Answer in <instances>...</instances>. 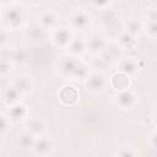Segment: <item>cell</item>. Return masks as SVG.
Returning <instances> with one entry per match:
<instances>
[{"label": "cell", "instance_id": "obj_1", "mask_svg": "<svg viewBox=\"0 0 157 157\" xmlns=\"http://www.w3.org/2000/svg\"><path fill=\"white\" fill-rule=\"evenodd\" d=\"M56 70L58 74L64 80L82 81V82L91 72L90 66L81 59V56H74L70 54L64 55L58 60Z\"/></svg>", "mask_w": 157, "mask_h": 157}, {"label": "cell", "instance_id": "obj_2", "mask_svg": "<svg viewBox=\"0 0 157 157\" xmlns=\"http://www.w3.org/2000/svg\"><path fill=\"white\" fill-rule=\"evenodd\" d=\"M0 20L4 28L9 31H16L23 26L26 21V11L23 6L17 4L4 6L0 12Z\"/></svg>", "mask_w": 157, "mask_h": 157}, {"label": "cell", "instance_id": "obj_3", "mask_svg": "<svg viewBox=\"0 0 157 157\" xmlns=\"http://www.w3.org/2000/svg\"><path fill=\"white\" fill-rule=\"evenodd\" d=\"M85 87L91 94H102L109 87L108 76L102 71H91L83 81Z\"/></svg>", "mask_w": 157, "mask_h": 157}, {"label": "cell", "instance_id": "obj_4", "mask_svg": "<svg viewBox=\"0 0 157 157\" xmlns=\"http://www.w3.org/2000/svg\"><path fill=\"white\" fill-rule=\"evenodd\" d=\"M67 21H69V27L72 31H86L93 23V18L91 13L83 9L72 10L67 17Z\"/></svg>", "mask_w": 157, "mask_h": 157}, {"label": "cell", "instance_id": "obj_5", "mask_svg": "<svg viewBox=\"0 0 157 157\" xmlns=\"http://www.w3.org/2000/svg\"><path fill=\"white\" fill-rule=\"evenodd\" d=\"M74 31L70 27H55L49 32V39L52 44L60 49H66L74 38Z\"/></svg>", "mask_w": 157, "mask_h": 157}, {"label": "cell", "instance_id": "obj_6", "mask_svg": "<svg viewBox=\"0 0 157 157\" xmlns=\"http://www.w3.org/2000/svg\"><path fill=\"white\" fill-rule=\"evenodd\" d=\"M113 101H114L115 105L118 108H120L121 110H131L132 108L136 107L139 97L135 93V91H132L131 88H128L124 91L115 92Z\"/></svg>", "mask_w": 157, "mask_h": 157}, {"label": "cell", "instance_id": "obj_7", "mask_svg": "<svg viewBox=\"0 0 157 157\" xmlns=\"http://www.w3.org/2000/svg\"><path fill=\"white\" fill-rule=\"evenodd\" d=\"M23 34L26 39L33 44H43L47 39H49V32L45 31L39 23L33 22L25 27Z\"/></svg>", "mask_w": 157, "mask_h": 157}, {"label": "cell", "instance_id": "obj_8", "mask_svg": "<svg viewBox=\"0 0 157 157\" xmlns=\"http://www.w3.org/2000/svg\"><path fill=\"white\" fill-rule=\"evenodd\" d=\"M58 98L63 105L74 107L80 101V91L72 85H65L59 90Z\"/></svg>", "mask_w": 157, "mask_h": 157}, {"label": "cell", "instance_id": "obj_9", "mask_svg": "<svg viewBox=\"0 0 157 157\" xmlns=\"http://www.w3.org/2000/svg\"><path fill=\"white\" fill-rule=\"evenodd\" d=\"M54 151V142L49 136L44 134L36 137L34 144L32 146V152L36 156H49Z\"/></svg>", "mask_w": 157, "mask_h": 157}, {"label": "cell", "instance_id": "obj_10", "mask_svg": "<svg viewBox=\"0 0 157 157\" xmlns=\"http://www.w3.org/2000/svg\"><path fill=\"white\" fill-rule=\"evenodd\" d=\"M108 45V39L103 34H98V33H93L88 37V39L86 40V48L87 52H90L93 55H98L102 52H104V49Z\"/></svg>", "mask_w": 157, "mask_h": 157}, {"label": "cell", "instance_id": "obj_11", "mask_svg": "<svg viewBox=\"0 0 157 157\" xmlns=\"http://www.w3.org/2000/svg\"><path fill=\"white\" fill-rule=\"evenodd\" d=\"M108 85H109V87L114 92L124 91V90L130 88V86H131V77L129 75L121 72V71H117L110 77H108Z\"/></svg>", "mask_w": 157, "mask_h": 157}, {"label": "cell", "instance_id": "obj_12", "mask_svg": "<svg viewBox=\"0 0 157 157\" xmlns=\"http://www.w3.org/2000/svg\"><path fill=\"white\" fill-rule=\"evenodd\" d=\"M15 88H17L23 96L32 92L34 88V80L28 74H18L12 77V81L10 82Z\"/></svg>", "mask_w": 157, "mask_h": 157}, {"label": "cell", "instance_id": "obj_13", "mask_svg": "<svg viewBox=\"0 0 157 157\" xmlns=\"http://www.w3.org/2000/svg\"><path fill=\"white\" fill-rule=\"evenodd\" d=\"M37 23H39L45 31L50 32L52 29H54L55 27H58L59 15H58V12L55 10H45V11H42L38 15Z\"/></svg>", "mask_w": 157, "mask_h": 157}, {"label": "cell", "instance_id": "obj_14", "mask_svg": "<svg viewBox=\"0 0 157 157\" xmlns=\"http://www.w3.org/2000/svg\"><path fill=\"white\" fill-rule=\"evenodd\" d=\"M124 31V22L120 18L114 17L104 21V32L107 38L117 39Z\"/></svg>", "mask_w": 157, "mask_h": 157}, {"label": "cell", "instance_id": "obj_15", "mask_svg": "<svg viewBox=\"0 0 157 157\" xmlns=\"http://www.w3.org/2000/svg\"><path fill=\"white\" fill-rule=\"evenodd\" d=\"M139 69H140L139 61L132 56H125L118 63V71L129 75L131 78L139 74Z\"/></svg>", "mask_w": 157, "mask_h": 157}, {"label": "cell", "instance_id": "obj_16", "mask_svg": "<svg viewBox=\"0 0 157 157\" xmlns=\"http://www.w3.org/2000/svg\"><path fill=\"white\" fill-rule=\"evenodd\" d=\"M6 115L9 117V119L11 121H15V123L26 121V119L28 118V108L25 103L18 102V103L9 107V110H7Z\"/></svg>", "mask_w": 157, "mask_h": 157}, {"label": "cell", "instance_id": "obj_17", "mask_svg": "<svg viewBox=\"0 0 157 157\" xmlns=\"http://www.w3.org/2000/svg\"><path fill=\"white\" fill-rule=\"evenodd\" d=\"M22 97H23V94H22L17 88H15L12 85H9V86L1 92V96H0L2 103H4L7 108L11 107V105H13V104H16V103H18V102H21V98H22Z\"/></svg>", "mask_w": 157, "mask_h": 157}, {"label": "cell", "instance_id": "obj_18", "mask_svg": "<svg viewBox=\"0 0 157 157\" xmlns=\"http://www.w3.org/2000/svg\"><path fill=\"white\" fill-rule=\"evenodd\" d=\"M26 131H28L34 137H38L45 131V121L42 118H27L26 119Z\"/></svg>", "mask_w": 157, "mask_h": 157}, {"label": "cell", "instance_id": "obj_19", "mask_svg": "<svg viewBox=\"0 0 157 157\" xmlns=\"http://www.w3.org/2000/svg\"><path fill=\"white\" fill-rule=\"evenodd\" d=\"M124 29L132 37L137 38L144 32V22L136 17H131L124 22Z\"/></svg>", "mask_w": 157, "mask_h": 157}, {"label": "cell", "instance_id": "obj_20", "mask_svg": "<svg viewBox=\"0 0 157 157\" xmlns=\"http://www.w3.org/2000/svg\"><path fill=\"white\" fill-rule=\"evenodd\" d=\"M66 50L69 52L70 55H74V56H81V55H83V54L87 52V48H86V40H85L83 38L74 37L72 40L70 42V44L67 45Z\"/></svg>", "mask_w": 157, "mask_h": 157}, {"label": "cell", "instance_id": "obj_21", "mask_svg": "<svg viewBox=\"0 0 157 157\" xmlns=\"http://www.w3.org/2000/svg\"><path fill=\"white\" fill-rule=\"evenodd\" d=\"M115 40H117V44L123 50H132V49H135V47L137 44V39L135 37H132L131 34H129L128 32H125V31Z\"/></svg>", "mask_w": 157, "mask_h": 157}, {"label": "cell", "instance_id": "obj_22", "mask_svg": "<svg viewBox=\"0 0 157 157\" xmlns=\"http://www.w3.org/2000/svg\"><path fill=\"white\" fill-rule=\"evenodd\" d=\"M36 137L33 135H31L28 131H23L20 136H18V146L23 150H32V146L34 144Z\"/></svg>", "mask_w": 157, "mask_h": 157}, {"label": "cell", "instance_id": "obj_23", "mask_svg": "<svg viewBox=\"0 0 157 157\" xmlns=\"http://www.w3.org/2000/svg\"><path fill=\"white\" fill-rule=\"evenodd\" d=\"M27 60V53L22 49H16L12 48L11 49V55H10V61L15 65V64H23Z\"/></svg>", "mask_w": 157, "mask_h": 157}, {"label": "cell", "instance_id": "obj_24", "mask_svg": "<svg viewBox=\"0 0 157 157\" xmlns=\"http://www.w3.org/2000/svg\"><path fill=\"white\" fill-rule=\"evenodd\" d=\"M10 128H11V120L6 114L0 113V136L6 135L10 131Z\"/></svg>", "mask_w": 157, "mask_h": 157}, {"label": "cell", "instance_id": "obj_25", "mask_svg": "<svg viewBox=\"0 0 157 157\" xmlns=\"http://www.w3.org/2000/svg\"><path fill=\"white\" fill-rule=\"evenodd\" d=\"M12 67H13V64L10 60L0 58V77L1 76H7L12 71Z\"/></svg>", "mask_w": 157, "mask_h": 157}, {"label": "cell", "instance_id": "obj_26", "mask_svg": "<svg viewBox=\"0 0 157 157\" xmlns=\"http://www.w3.org/2000/svg\"><path fill=\"white\" fill-rule=\"evenodd\" d=\"M10 45V31L6 28H0V49Z\"/></svg>", "mask_w": 157, "mask_h": 157}, {"label": "cell", "instance_id": "obj_27", "mask_svg": "<svg viewBox=\"0 0 157 157\" xmlns=\"http://www.w3.org/2000/svg\"><path fill=\"white\" fill-rule=\"evenodd\" d=\"M117 156H123V157H134V156H137L139 152L131 147V146H126V147H121L119 151L115 152Z\"/></svg>", "mask_w": 157, "mask_h": 157}, {"label": "cell", "instance_id": "obj_28", "mask_svg": "<svg viewBox=\"0 0 157 157\" xmlns=\"http://www.w3.org/2000/svg\"><path fill=\"white\" fill-rule=\"evenodd\" d=\"M90 2L99 10H105L112 4V0H90Z\"/></svg>", "mask_w": 157, "mask_h": 157}, {"label": "cell", "instance_id": "obj_29", "mask_svg": "<svg viewBox=\"0 0 157 157\" xmlns=\"http://www.w3.org/2000/svg\"><path fill=\"white\" fill-rule=\"evenodd\" d=\"M148 146L152 148V150H155L156 151V146H157V141H156V130H153L152 132H151V135H150V139H148Z\"/></svg>", "mask_w": 157, "mask_h": 157}, {"label": "cell", "instance_id": "obj_30", "mask_svg": "<svg viewBox=\"0 0 157 157\" xmlns=\"http://www.w3.org/2000/svg\"><path fill=\"white\" fill-rule=\"evenodd\" d=\"M0 4H1L2 7L4 6H10V5L16 4V0H0Z\"/></svg>", "mask_w": 157, "mask_h": 157}, {"label": "cell", "instance_id": "obj_31", "mask_svg": "<svg viewBox=\"0 0 157 157\" xmlns=\"http://www.w3.org/2000/svg\"><path fill=\"white\" fill-rule=\"evenodd\" d=\"M47 0H28V2L29 4H32V5H34V6H38V5H42V4H44Z\"/></svg>", "mask_w": 157, "mask_h": 157}]
</instances>
